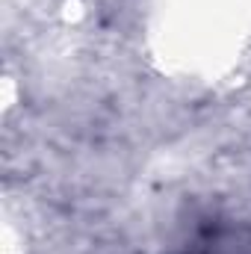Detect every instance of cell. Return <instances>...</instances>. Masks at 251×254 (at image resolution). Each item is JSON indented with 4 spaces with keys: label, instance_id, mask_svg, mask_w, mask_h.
<instances>
[{
    "label": "cell",
    "instance_id": "obj_1",
    "mask_svg": "<svg viewBox=\"0 0 251 254\" xmlns=\"http://www.w3.org/2000/svg\"><path fill=\"white\" fill-rule=\"evenodd\" d=\"M198 254H251V222L219 219L204 228Z\"/></svg>",
    "mask_w": 251,
    "mask_h": 254
}]
</instances>
